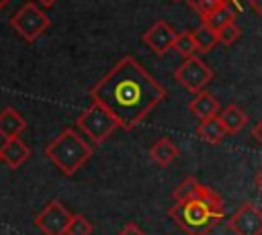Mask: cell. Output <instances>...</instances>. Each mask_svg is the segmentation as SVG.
<instances>
[{
  "label": "cell",
  "instance_id": "19",
  "mask_svg": "<svg viewBox=\"0 0 262 235\" xmlns=\"http://www.w3.org/2000/svg\"><path fill=\"white\" fill-rule=\"evenodd\" d=\"M203 188V184L194 178V176H188V178H184L176 188H174V192H172V198H174V202H180V200H186V198H192L199 190Z\"/></svg>",
  "mask_w": 262,
  "mask_h": 235
},
{
  "label": "cell",
  "instance_id": "27",
  "mask_svg": "<svg viewBox=\"0 0 262 235\" xmlns=\"http://www.w3.org/2000/svg\"><path fill=\"white\" fill-rule=\"evenodd\" d=\"M39 4H43V6H51V4H55L57 0H37Z\"/></svg>",
  "mask_w": 262,
  "mask_h": 235
},
{
  "label": "cell",
  "instance_id": "22",
  "mask_svg": "<svg viewBox=\"0 0 262 235\" xmlns=\"http://www.w3.org/2000/svg\"><path fill=\"white\" fill-rule=\"evenodd\" d=\"M217 33H219V43H221V45H233V43L242 37V29H239L237 22H231V25L219 29Z\"/></svg>",
  "mask_w": 262,
  "mask_h": 235
},
{
  "label": "cell",
  "instance_id": "10",
  "mask_svg": "<svg viewBox=\"0 0 262 235\" xmlns=\"http://www.w3.org/2000/svg\"><path fill=\"white\" fill-rule=\"evenodd\" d=\"M29 155H31V151H29L27 143H23L18 137H16V139H6L4 145L0 147V157H2V161H4L8 168H12V170L20 168V166L29 159Z\"/></svg>",
  "mask_w": 262,
  "mask_h": 235
},
{
  "label": "cell",
  "instance_id": "28",
  "mask_svg": "<svg viewBox=\"0 0 262 235\" xmlns=\"http://www.w3.org/2000/svg\"><path fill=\"white\" fill-rule=\"evenodd\" d=\"M8 2H10V0H0V8H4V6L8 4Z\"/></svg>",
  "mask_w": 262,
  "mask_h": 235
},
{
  "label": "cell",
  "instance_id": "21",
  "mask_svg": "<svg viewBox=\"0 0 262 235\" xmlns=\"http://www.w3.org/2000/svg\"><path fill=\"white\" fill-rule=\"evenodd\" d=\"M90 233H92V223L82 215H72L66 235H90Z\"/></svg>",
  "mask_w": 262,
  "mask_h": 235
},
{
  "label": "cell",
  "instance_id": "20",
  "mask_svg": "<svg viewBox=\"0 0 262 235\" xmlns=\"http://www.w3.org/2000/svg\"><path fill=\"white\" fill-rule=\"evenodd\" d=\"M229 0H188V4L199 12V16L203 20H207L217 8H221L223 4H227Z\"/></svg>",
  "mask_w": 262,
  "mask_h": 235
},
{
  "label": "cell",
  "instance_id": "14",
  "mask_svg": "<svg viewBox=\"0 0 262 235\" xmlns=\"http://www.w3.org/2000/svg\"><path fill=\"white\" fill-rule=\"evenodd\" d=\"M227 135H235L237 131H242L246 125H248V114L244 112V108H239L237 104H227L221 114H219Z\"/></svg>",
  "mask_w": 262,
  "mask_h": 235
},
{
  "label": "cell",
  "instance_id": "5",
  "mask_svg": "<svg viewBox=\"0 0 262 235\" xmlns=\"http://www.w3.org/2000/svg\"><path fill=\"white\" fill-rule=\"evenodd\" d=\"M49 16L33 2L23 4L12 16H10V27L25 39V41H35L39 39L47 29H49Z\"/></svg>",
  "mask_w": 262,
  "mask_h": 235
},
{
  "label": "cell",
  "instance_id": "29",
  "mask_svg": "<svg viewBox=\"0 0 262 235\" xmlns=\"http://www.w3.org/2000/svg\"><path fill=\"white\" fill-rule=\"evenodd\" d=\"M229 2H235V0H229Z\"/></svg>",
  "mask_w": 262,
  "mask_h": 235
},
{
  "label": "cell",
  "instance_id": "2",
  "mask_svg": "<svg viewBox=\"0 0 262 235\" xmlns=\"http://www.w3.org/2000/svg\"><path fill=\"white\" fill-rule=\"evenodd\" d=\"M168 215L186 235H207L223 219L225 210L221 196L203 186L192 198L174 202Z\"/></svg>",
  "mask_w": 262,
  "mask_h": 235
},
{
  "label": "cell",
  "instance_id": "6",
  "mask_svg": "<svg viewBox=\"0 0 262 235\" xmlns=\"http://www.w3.org/2000/svg\"><path fill=\"white\" fill-rule=\"evenodd\" d=\"M213 78V69L199 57V55H192V57H186L174 72V80L190 94H199L205 90V86L211 82Z\"/></svg>",
  "mask_w": 262,
  "mask_h": 235
},
{
  "label": "cell",
  "instance_id": "8",
  "mask_svg": "<svg viewBox=\"0 0 262 235\" xmlns=\"http://www.w3.org/2000/svg\"><path fill=\"white\" fill-rule=\"evenodd\" d=\"M233 235H262V208L254 202H244L227 221Z\"/></svg>",
  "mask_w": 262,
  "mask_h": 235
},
{
  "label": "cell",
  "instance_id": "23",
  "mask_svg": "<svg viewBox=\"0 0 262 235\" xmlns=\"http://www.w3.org/2000/svg\"><path fill=\"white\" fill-rule=\"evenodd\" d=\"M117 235H147L139 225H135V223H127Z\"/></svg>",
  "mask_w": 262,
  "mask_h": 235
},
{
  "label": "cell",
  "instance_id": "12",
  "mask_svg": "<svg viewBox=\"0 0 262 235\" xmlns=\"http://www.w3.org/2000/svg\"><path fill=\"white\" fill-rule=\"evenodd\" d=\"M25 129H27V121L18 110L6 106L0 112V135L4 137V141L6 139H16Z\"/></svg>",
  "mask_w": 262,
  "mask_h": 235
},
{
  "label": "cell",
  "instance_id": "30",
  "mask_svg": "<svg viewBox=\"0 0 262 235\" xmlns=\"http://www.w3.org/2000/svg\"><path fill=\"white\" fill-rule=\"evenodd\" d=\"M0 159H2V157H0Z\"/></svg>",
  "mask_w": 262,
  "mask_h": 235
},
{
  "label": "cell",
  "instance_id": "9",
  "mask_svg": "<svg viewBox=\"0 0 262 235\" xmlns=\"http://www.w3.org/2000/svg\"><path fill=\"white\" fill-rule=\"evenodd\" d=\"M176 35H178V33H176L166 20H156V22L143 33V43H145L156 55H164L168 49L174 47Z\"/></svg>",
  "mask_w": 262,
  "mask_h": 235
},
{
  "label": "cell",
  "instance_id": "16",
  "mask_svg": "<svg viewBox=\"0 0 262 235\" xmlns=\"http://www.w3.org/2000/svg\"><path fill=\"white\" fill-rule=\"evenodd\" d=\"M192 35H194V41H196L199 51H203V53L211 51V49L219 43V33H217L213 27H209L207 22L199 25V27L192 31Z\"/></svg>",
  "mask_w": 262,
  "mask_h": 235
},
{
  "label": "cell",
  "instance_id": "11",
  "mask_svg": "<svg viewBox=\"0 0 262 235\" xmlns=\"http://www.w3.org/2000/svg\"><path fill=\"white\" fill-rule=\"evenodd\" d=\"M188 110L196 119L205 121V119H211V116H217L219 114V100L211 92L203 90V92L194 94V98L188 102Z\"/></svg>",
  "mask_w": 262,
  "mask_h": 235
},
{
  "label": "cell",
  "instance_id": "3",
  "mask_svg": "<svg viewBox=\"0 0 262 235\" xmlns=\"http://www.w3.org/2000/svg\"><path fill=\"white\" fill-rule=\"evenodd\" d=\"M45 155L49 161L55 163V168L61 174L72 176L90 159L92 145L76 129H63L47 143Z\"/></svg>",
  "mask_w": 262,
  "mask_h": 235
},
{
  "label": "cell",
  "instance_id": "15",
  "mask_svg": "<svg viewBox=\"0 0 262 235\" xmlns=\"http://www.w3.org/2000/svg\"><path fill=\"white\" fill-rule=\"evenodd\" d=\"M149 157L156 161V163H160V166H170L176 157H178V147H176V143L172 141V139H168V137H162V139H158L151 147H149Z\"/></svg>",
  "mask_w": 262,
  "mask_h": 235
},
{
  "label": "cell",
  "instance_id": "17",
  "mask_svg": "<svg viewBox=\"0 0 262 235\" xmlns=\"http://www.w3.org/2000/svg\"><path fill=\"white\" fill-rule=\"evenodd\" d=\"M203 22H207L209 27H213L215 31H219V29H223V27L235 22V10H233L231 4L227 2V4H223L221 8H217V10H215L207 20H203Z\"/></svg>",
  "mask_w": 262,
  "mask_h": 235
},
{
  "label": "cell",
  "instance_id": "18",
  "mask_svg": "<svg viewBox=\"0 0 262 235\" xmlns=\"http://www.w3.org/2000/svg\"><path fill=\"white\" fill-rule=\"evenodd\" d=\"M176 53H180L184 59L186 57H192L196 55L199 47H196V41H194V35L192 31H182L176 35V41H174V47H172Z\"/></svg>",
  "mask_w": 262,
  "mask_h": 235
},
{
  "label": "cell",
  "instance_id": "13",
  "mask_svg": "<svg viewBox=\"0 0 262 235\" xmlns=\"http://www.w3.org/2000/svg\"><path fill=\"white\" fill-rule=\"evenodd\" d=\"M225 135H227V131H225V127H223L219 114L201 121L199 127H196V137H199L201 141H205V143H211V145L221 143V141L225 139Z\"/></svg>",
  "mask_w": 262,
  "mask_h": 235
},
{
  "label": "cell",
  "instance_id": "7",
  "mask_svg": "<svg viewBox=\"0 0 262 235\" xmlns=\"http://www.w3.org/2000/svg\"><path fill=\"white\" fill-rule=\"evenodd\" d=\"M70 221L72 213L59 200H49L35 217V225L43 231V235H66Z\"/></svg>",
  "mask_w": 262,
  "mask_h": 235
},
{
  "label": "cell",
  "instance_id": "26",
  "mask_svg": "<svg viewBox=\"0 0 262 235\" xmlns=\"http://www.w3.org/2000/svg\"><path fill=\"white\" fill-rule=\"evenodd\" d=\"M256 184H258V190L262 192V170L256 174Z\"/></svg>",
  "mask_w": 262,
  "mask_h": 235
},
{
  "label": "cell",
  "instance_id": "25",
  "mask_svg": "<svg viewBox=\"0 0 262 235\" xmlns=\"http://www.w3.org/2000/svg\"><path fill=\"white\" fill-rule=\"evenodd\" d=\"M250 6H252V10L262 18V0H250Z\"/></svg>",
  "mask_w": 262,
  "mask_h": 235
},
{
  "label": "cell",
  "instance_id": "24",
  "mask_svg": "<svg viewBox=\"0 0 262 235\" xmlns=\"http://www.w3.org/2000/svg\"><path fill=\"white\" fill-rule=\"evenodd\" d=\"M252 135H254V139H256V141L262 145V119H260V121L254 125V129H252Z\"/></svg>",
  "mask_w": 262,
  "mask_h": 235
},
{
  "label": "cell",
  "instance_id": "4",
  "mask_svg": "<svg viewBox=\"0 0 262 235\" xmlns=\"http://www.w3.org/2000/svg\"><path fill=\"white\" fill-rule=\"evenodd\" d=\"M76 127L82 131V135H86L92 143H104L115 129L119 127V121L115 119V114L104 108L100 102H90L76 119Z\"/></svg>",
  "mask_w": 262,
  "mask_h": 235
},
{
  "label": "cell",
  "instance_id": "1",
  "mask_svg": "<svg viewBox=\"0 0 262 235\" xmlns=\"http://www.w3.org/2000/svg\"><path fill=\"white\" fill-rule=\"evenodd\" d=\"M90 98L108 108L121 129L131 131L166 98V88L127 55L90 88Z\"/></svg>",
  "mask_w": 262,
  "mask_h": 235
}]
</instances>
